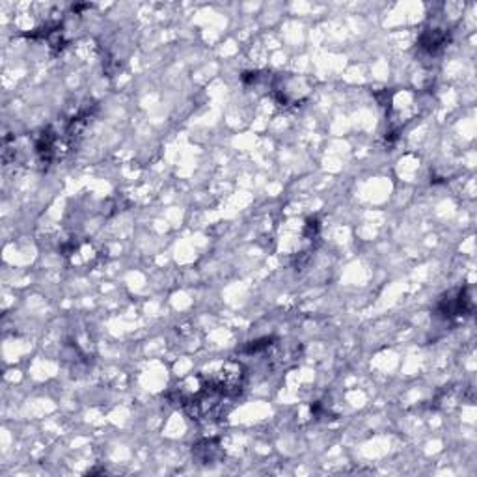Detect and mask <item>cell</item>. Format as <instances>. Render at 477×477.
Listing matches in <instances>:
<instances>
[{
	"label": "cell",
	"mask_w": 477,
	"mask_h": 477,
	"mask_svg": "<svg viewBox=\"0 0 477 477\" xmlns=\"http://www.w3.org/2000/svg\"><path fill=\"white\" fill-rule=\"evenodd\" d=\"M474 312V302L468 295V289H458L455 293H449L446 298H442L438 304V314H442L447 319L453 317H465Z\"/></svg>",
	"instance_id": "cell-1"
},
{
	"label": "cell",
	"mask_w": 477,
	"mask_h": 477,
	"mask_svg": "<svg viewBox=\"0 0 477 477\" xmlns=\"http://www.w3.org/2000/svg\"><path fill=\"white\" fill-rule=\"evenodd\" d=\"M222 449H220L216 440H201L192 447V457L198 460V465H214L216 460L222 458Z\"/></svg>",
	"instance_id": "cell-2"
},
{
	"label": "cell",
	"mask_w": 477,
	"mask_h": 477,
	"mask_svg": "<svg viewBox=\"0 0 477 477\" xmlns=\"http://www.w3.org/2000/svg\"><path fill=\"white\" fill-rule=\"evenodd\" d=\"M447 43V32L442 28H429L421 34L420 47L427 54H436Z\"/></svg>",
	"instance_id": "cell-3"
}]
</instances>
